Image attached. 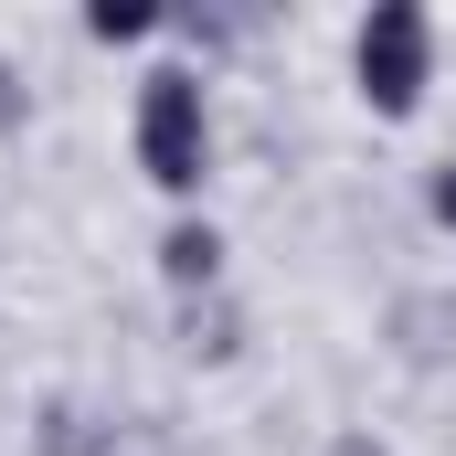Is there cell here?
Returning a JSON list of instances; mask_svg holds the SVG:
<instances>
[{
    "mask_svg": "<svg viewBox=\"0 0 456 456\" xmlns=\"http://www.w3.org/2000/svg\"><path fill=\"white\" fill-rule=\"evenodd\" d=\"M138 170H149L159 191H202V170H213V117H202V86H191V75H149V96H138Z\"/></svg>",
    "mask_w": 456,
    "mask_h": 456,
    "instance_id": "1",
    "label": "cell"
},
{
    "mask_svg": "<svg viewBox=\"0 0 456 456\" xmlns=\"http://www.w3.org/2000/svg\"><path fill=\"white\" fill-rule=\"evenodd\" d=\"M350 64H361V96H371L382 117H414V96H425V75H436V21H425L414 0H382V11L361 21Z\"/></svg>",
    "mask_w": 456,
    "mask_h": 456,
    "instance_id": "2",
    "label": "cell"
},
{
    "mask_svg": "<svg viewBox=\"0 0 456 456\" xmlns=\"http://www.w3.org/2000/svg\"><path fill=\"white\" fill-rule=\"evenodd\" d=\"M159 265H170L181 287H213V265H224V244H213V224H181L170 244H159Z\"/></svg>",
    "mask_w": 456,
    "mask_h": 456,
    "instance_id": "3",
    "label": "cell"
},
{
    "mask_svg": "<svg viewBox=\"0 0 456 456\" xmlns=\"http://www.w3.org/2000/svg\"><path fill=\"white\" fill-rule=\"evenodd\" d=\"M436 224L456 233V159H436Z\"/></svg>",
    "mask_w": 456,
    "mask_h": 456,
    "instance_id": "4",
    "label": "cell"
},
{
    "mask_svg": "<svg viewBox=\"0 0 456 456\" xmlns=\"http://www.w3.org/2000/svg\"><path fill=\"white\" fill-rule=\"evenodd\" d=\"M330 456H382V446H371V436H340V446H330Z\"/></svg>",
    "mask_w": 456,
    "mask_h": 456,
    "instance_id": "5",
    "label": "cell"
}]
</instances>
